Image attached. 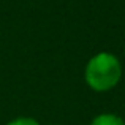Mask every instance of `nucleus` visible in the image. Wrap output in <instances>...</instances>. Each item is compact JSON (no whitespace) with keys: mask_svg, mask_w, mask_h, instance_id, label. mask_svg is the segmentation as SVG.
Masks as SVG:
<instances>
[{"mask_svg":"<svg viewBox=\"0 0 125 125\" xmlns=\"http://www.w3.org/2000/svg\"><path fill=\"white\" fill-rule=\"evenodd\" d=\"M122 78V63L111 52H98L87 62L84 79L95 92H108L119 84Z\"/></svg>","mask_w":125,"mask_h":125,"instance_id":"nucleus-1","label":"nucleus"},{"mask_svg":"<svg viewBox=\"0 0 125 125\" xmlns=\"http://www.w3.org/2000/svg\"><path fill=\"white\" fill-rule=\"evenodd\" d=\"M6 125H40L37 119H33V117H16V119L10 120Z\"/></svg>","mask_w":125,"mask_h":125,"instance_id":"nucleus-3","label":"nucleus"},{"mask_svg":"<svg viewBox=\"0 0 125 125\" xmlns=\"http://www.w3.org/2000/svg\"><path fill=\"white\" fill-rule=\"evenodd\" d=\"M90 125H125V120L113 113H103L100 116L94 117Z\"/></svg>","mask_w":125,"mask_h":125,"instance_id":"nucleus-2","label":"nucleus"}]
</instances>
